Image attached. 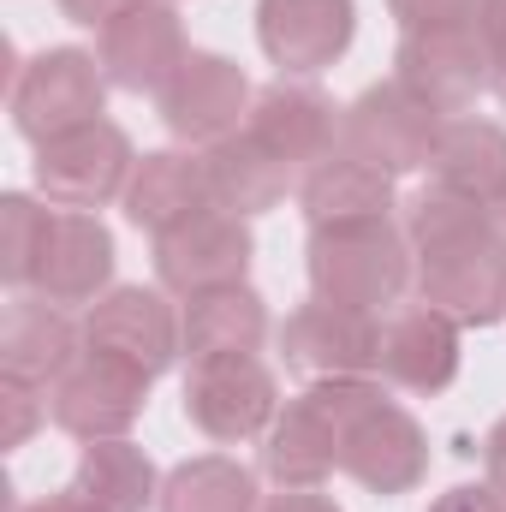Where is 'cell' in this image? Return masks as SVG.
<instances>
[{
    "mask_svg": "<svg viewBox=\"0 0 506 512\" xmlns=\"http://www.w3.org/2000/svg\"><path fill=\"white\" fill-rule=\"evenodd\" d=\"M405 239L423 304L459 328H495L506 316V227L495 209L423 185V197L405 209Z\"/></svg>",
    "mask_w": 506,
    "mask_h": 512,
    "instance_id": "6da1fadb",
    "label": "cell"
},
{
    "mask_svg": "<svg viewBox=\"0 0 506 512\" xmlns=\"http://www.w3.org/2000/svg\"><path fill=\"white\" fill-rule=\"evenodd\" d=\"M310 298L358 310V316H393L405 292L417 286V256L405 227L370 221V227H316L304 245Z\"/></svg>",
    "mask_w": 506,
    "mask_h": 512,
    "instance_id": "7a4b0ae2",
    "label": "cell"
},
{
    "mask_svg": "<svg viewBox=\"0 0 506 512\" xmlns=\"http://www.w3.org/2000/svg\"><path fill=\"white\" fill-rule=\"evenodd\" d=\"M340 471L358 489H370L376 501L411 495L429 477V435L393 399V387L381 382V376H352L346 382V447H340Z\"/></svg>",
    "mask_w": 506,
    "mask_h": 512,
    "instance_id": "3957f363",
    "label": "cell"
},
{
    "mask_svg": "<svg viewBox=\"0 0 506 512\" xmlns=\"http://www.w3.org/2000/svg\"><path fill=\"white\" fill-rule=\"evenodd\" d=\"M108 90L114 84L102 78V60L90 48H42L18 66V78L6 90V114L30 149H42L48 137L108 120Z\"/></svg>",
    "mask_w": 506,
    "mask_h": 512,
    "instance_id": "277c9868",
    "label": "cell"
},
{
    "mask_svg": "<svg viewBox=\"0 0 506 512\" xmlns=\"http://www.w3.org/2000/svg\"><path fill=\"white\" fill-rule=\"evenodd\" d=\"M393 78H399L417 102H429L435 114L459 120V114H477L483 96H495V48H489L483 24L399 30Z\"/></svg>",
    "mask_w": 506,
    "mask_h": 512,
    "instance_id": "5b68a950",
    "label": "cell"
},
{
    "mask_svg": "<svg viewBox=\"0 0 506 512\" xmlns=\"http://www.w3.org/2000/svg\"><path fill=\"white\" fill-rule=\"evenodd\" d=\"M36 173V197L54 209H84L102 215L108 203H126V185L137 173V149H131L126 126L114 120H90V126L48 137L30 161Z\"/></svg>",
    "mask_w": 506,
    "mask_h": 512,
    "instance_id": "8992f818",
    "label": "cell"
},
{
    "mask_svg": "<svg viewBox=\"0 0 506 512\" xmlns=\"http://www.w3.org/2000/svg\"><path fill=\"white\" fill-rule=\"evenodd\" d=\"M274 417H280V376L262 364V352L185 364V423L203 441L245 447L268 435Z\"/></svg>",
    "mask_w": 506,
    "mask_h": 512,
    "instance_id": "52a82bcc",
    "label": "cell"
},
{
    "mask_svg": "<svg viewBox=\"0 0 506 512\" xmlns=\"http://www.w3.org/2000/svg\"><path fill=\"white\" fill-rule=\"evenodd\" d=\"M352 382V376H346ZM346 382H310L262 435V477L274 489H322L346 447Z\"/></svg>",
    "mask_w": 506,
    "mask_h": 512,
    "instance_id": "ba28073f",
    "label": "cell"
},
{
    "mask_svg": "<svg viewBox=\"0 0 506 512\" xmlns=\"http://www.w3.org/2000/svg\"><path fill=\"white\" fill-rule=\"evenodd\" d=\"M441 126H447V114H435L399 78H387V84H370L364 96L346 102V114H340V149L358 155V161H370V167H381V173H393V179H405V173H429V155L441 143Z\"/></svg>",
    "mask_w": 506,
    "mask_h": 512,
    "instance_id": "9c48e42d",
    "label": "cell"
},
{
    "mask_svg": "<svg viewBox=\"0 0 506 512\" xmlns=\"http://www.w3.org/2000/svg\"><path fill=\"white\" fill-rule=\"evenodd\" d=\"M149 387H155V376H143L137 364L84 346L78 364L48 387V417L72 441H120L149 411Z\"/></svg>",
    "mask_w": 506,
    "mask_h": 512,
    "instance_id": "30bf717a",
    "label": "cell"
},
{
    "mask_svg": "<svg viewBox=\"0 0 506 512\" xmlns=\"http://www.w3.org/2000/svg\"><path fill=\"white\" fill-rule=\"evenodd\" d=\"M251 102H256V90L239 60H227L215 48H191L185 66L173 72V84L155 96V114H161V126L173 131V143L215 149L221 137L245 131Z\"/></svg>",
    "mask_w": 506,
    "mask_h": 512,
    "instance_id": "8fae6325",
    "label": "cell"
},
{
    "mask_svg": "<svg viewBox=\"0 0 506 512\" xmlns=\"http://www.w3.org/2000/svg\"><path fill=\"white\" fill-rule=\"evenodd\" d=\"M84 346L126 358L143 376H167L185 358V310L167 286H114L84 310Z\"/></svg>",
    "mask_w": 506,
    "mask_h": 512,
    "instance_id": "7c38bea8",
    "label": "cell"
},
{
    "mask_svg": "<svg viewBox=\"0 0 506 512\" xmlns=\"http://www.w3.org/2000/svg\"><path fill=\"white\" fill-rule=\"evenodd\" d=\"M280 364L298 382H346V376H376V346H381V316H358L322 298H304L280 328Z\"/></svg>",
    "mask_w": 506,
    "mask_h": 512,
    "instance_id": "4fadbf2b",
    "label": "cell"
},
{
    "mask_svg": "<svg viewBox=\"0 0 506 512\" xmlns=\"http://www.w3.org/2000/svg\"><path fill=\"white\" fill-rule=\"evenodd\" d=\"M256 256V233L245 215L233 209H209L173 233L155 239V286H167L173 298H203L221 286H245Z\"/></svg>",
    "mask_w": 506,
    "mask_h": 512,
    "instance_id": "5bb4252c",
    "label": "cell"
},
{
    "mask_svg": "<svg viewBox=\"0 0 506 512\" xmlns=\"http://www.w3.org/2000/svg\"><path fill=\"white\" fill-rule=\"evenodd\" d=\"M358 42V0H256V48L280 78H316Z\"/></svg>",
    "mask_w": 506,
    "mask_h": 512,
    "instance_id": "9a60e30c",
    "label": "cell"
},
{
    "mask_svg": "<svg viewBox=\"0 0 506 512\" xmlns=\"http://www.w3.org/2000/svg\"><path fill=\"white\" fill-rule=\"evenodd\" d=\"M185 54H191V42H185V18L173 0H137L96 36L102 78L120 96H161L173 84V72L185 66Z\"/></svg>",
    "mask_w": 506,
    "mask_h": 512,
    "instance_id": "2e32d148",
    "label": "cell"
},
{
    "mask_svg": "<svg viewBox=\"0 0 506 512\" xmlns=\"http://www.w3.org/2000/svg\"><path fill=\"white\" fill-rule=\"evenodd\" d=\"M459 322L441 316L435 304H399L393 316H381V346H376V376L393 393H411V399H429V393H447L459 382V364H465V346H459Z\"/></svg>",
    "mask_w": 506,
    "mask_h": 512,
    "instance_id": "e0dca14e",
    "label": "cell"
},
{
    "mask_svg": "<svg viewBox=\"0 0 506 512\" xmlns=\"http://www.w3.org/2000/svg\"><path fill=\"white\" fill-rule=\"evenodd\" d=\"M114 227L102 215H84V209H54L48 221V245H42V262H36V298L60 304V310H90L96 298L114 292Z\"/></svg>",
    "mask_w": 506,
    "mask_h": 512,
    "instance_id": "ac0fdd59",
    "label": "cell"
},
{
    "mask_svg": "<svg viewBox=\"0 0 506 512\" xmlns=\"http://www.w3.org/2000/svg\"><path fill=\"white\" fill-rule=\"evenodd\" d=\"M340 114L346 108H334V96L316 90L310 78H274V84L256 90L245 131L304 179L316 161H328L340 149Z\"/></svg>",
    "mask_w": 506,
    "mask_h": 512,
    "instance_id": "d6986e66",
    "label": "cell"
},
{
    "mask_svg": "<svg viewBox=\"0 0 506 512\" xmlns=\"http://www.w3.org/2000/svg\"><path fill=\"white\" fill-rule=\"evenodd\" d=\"M120 209H126L131 227L149 233V239H161V233H173V227L209 215V209H221L209 155H203V149H185V143L137 155V173H131Z\"/></svg>",
    "mask_w": 506,
    "mask_h": 512,
    "instance_id": "ffe728a7",
    "label": "cell"
},
{
    "mask_svg": "<svg viewBox=\"0 0 506 512\" xmlns=\"http://www.w3.org/2000/svg\"><path fill=\"white\" fill-rule=\"evenodd\" d=\"M84 352V316L36 298V292H12L6 316H0V376L54 387Z\"/></svg>",
    "mask_w": 506,
    "mask_h": 512,
    "instance_id": "44dd1931",
    "label": "cell"
},
{
    "mask_svg": "<svg viewBox=\"0 0 506 512\" xmlns=\"http://www.w3.org/2000/svg\"><path fill=\"white\" fill-rule=\"evenodd\" d=\"M393 185H399L393 173H381L370 161L334 149L328 161H316L298 179V209H304L310 233L316 227H370V221H393V209H399Z\"/></svg>",
    "mask_w": 506,
    "mask_h": 512,
    "instance_id": "7402d4cb",
    "label": "cell"
},
{
    "mask_svg": "<svg viewBox=\"0 0 506 512\" xmlns=\"http://www.w3.org/2000/svg\"><path fill=\"white\" fill-rule=\"evenodd\" d=\"M429 185L453 191L465 203L501 209L506 203V126L483 114H459L441 126V143L429 155Z\"/></svg>",
    "mask_w": 506,
    "mask_h": 512,
    "instance_id": "603a6c76",
    "label": "cell"
},
{
    "mask_svg": "<svg viewBox=\"0 0 506 512\" xmlns=\"http://www.w3.org/2000/svg\"><path fill=\"white\" fill-rule=\"evenodd\" d=\"M161 477L167 471H155V459L131 435H120V441H84L66 489L84 495L96 512H149L161 501Z\"/></svg>",
    "mask_w": 506,
    "mask_h": 512,
    "instance_id": "cb8c5ba5",
    "label": "cell"
},
{
    "mask_svg": "<svg viewBox=\"0 0 506 512\" xmlns=\"http://www.w3.org/2000/svg\"><path fill=\"white\" fill-rule=\"evenodd\" d=\"M268 334H274V322H268V304L256 286H221V292L185 298V364L262 352Z\"/></svg>",
    "mask_w": 506,
    "mask_h": 512,
    "instance_id": "d4e9b609",
    "label": "cell"
},
{
    "mask_svg": "<svg viewBox=\"0 0 506 512\" xmlns=\"http://www.w3.org/2000/svg\"><path fill=\"white\" fill-rule=\"evenodd\" d=\"M203 155H209L221 209H233V215H245V221L280 209L286 197H298V173H292L274 149H262L251 131H233V137H221V143L203 149Z\"/></svg>",
    "mask_w": 506,
    "mask_h": 512,
    "instance_id": "484cf974",
    "label": "cell"
},
{
    "mask_svg": "<svg viewBox=\"0 0 506 512\" xmlns=\"http://www.w3.org/2000/svg\"><path fill=\"white\" fill-rule=\"evenodd\" d=\"M155 512H262V489L256 471L233 453H197L161 477Z\"/></svg>",
    "mask_w": 506,
    "mask_h": 512,
    "instance_id": "4316f807",
    "label": "cell"
},
{
    "mask_svg": "<svg viewBox=\"0 0 506 512\" xmlns=\"http://www.w3.org/2000/svg\"><path fill=\"white\" fill-rule=\"evenodd\" d=\"M48 221H54V203L30 197V191H6L0 197V280L12 292H30L36 286V262L48 245Z\"/></svg>",
    "mask_w": 506,
    "mask_h": 512,
    "instance_id": "83f0119b",
    "label": "cell"
},
{
    "mask_svg": "<svg viewBox=\"0 0 506 512\" xmlns=\"http://www.w3.org/2000/svg\"><path fill=\"white\" fill-rule=\"evenodd\" d=\"M42 423H54V417H48V387L0 376V447H6V453L24 447Z\"/></svg>",
    "mask_w": 506,
    "mask_h": 512,
    "instance_id": "f1b7e54d",
    "label": "cell"
},
{
    "mask_svg": "<svg viewBox=\"0 0 506 512\" xmlns=\"http://www.w3.org/2000/svg\"><path fill=\"white\" fill-rule=\"evenodd\" d=\"M387 12L399 18V30H453V24H477L483 0H387Z\"/></svg>",
    "mask_w": 506,
    "mask_h": 512,
    "instance_id": "f546056e",
    "label": "cell"
},
{
    "mask_svg": "<svg viewBox=\"0 0 506 512\" xmlns=\"http://www.w3.org/2000/svg\"><path fill=\"white\" fill-rule=\"evenodd\" d=\"M429 512H506V495L495 483H453L429 501Z\"/></svg>",
    "mask_w": 506,
    "mask_h": 512,
    "instance_id": "4dcf8cb0",
    "label": "cell"
},
{
    "mask_svg": "<svg viewBox=\"0 0 506 512\" xmlns=\"http://www.w3.org/2000/svg\"><path fill=\"white\" fill-rule=\"evenodd\" d=\"M54 6H60V18H66V24H78V30H96V36H102V30H108L120 12H131L137 0H54Z\"/></svg>",
    "mask_w": 506,
    "mask_h": 512,
    "instance_id": "1f68e13d",
    "label": "cell"
},
{
    "mask_svg": "<svg viewBox=\"0 0 506 512\" xmlns=\"http://www.w3.org/2000/svg\"><path fill=\"white\" fill-rule=\"evenodd\" d=\"M262 512H346V507L322 489H280V495L262 501Z\"/></svg>",
    "mask_w": 506,
    "mask_h": 512,
    "instance_id": "d6a6232c",
    "label": "cell"
},
{
    "mask_svg": "<svg viewBox=\"0 0 506 512\" xmlns=\"http://www.w3.org/2000/svg\"><path fill=\"white\" fill-rule=\"evenodd\" d=\"M483 483H495L506 495V417L483 435Z\"/></svg>",
    "mask_w": 506,
    "mask_h": 512,
    "instance_id": "836d02e7",
    "label": "cell"
},
{
    "mask_svg": "<svg viewBox=\"0 0 506 512\" xmlns=\"http://www.w3.org/2000/svg\"><path fill=\"white\" fill-rule=\"evenodd\" d=\"M18 512H96L84 495H72V489H60V495H42V501H24Z\"/></svg>",
    "mask_w": 506,
    "mask_h": 512,
    "instance_id": "e575fe53",
    "label": "cell"
},
{
    "mask_svg": "<svg viewBox=\"0 0 506 512\" xmlns=\"http://www.w3.org/2000/svg\"><path fill=\"white\" fill-rule=\"evenodd\" d=\"M477 24H483L489 48H495V42H506V0H483V18H477Z\"/></svg>",
    "mask_w": 506,
    "mask_h": 512,
    "instance_id": "d590c367",
    "label": "cell"
},
{
    "mask_svg": "<svg viewBox=\"0 0 506 512\" xmlns=\"http://www.w3.org/2000/svg\"><path fill=\"white\" fill-rule=\"evenodd\" d=\"M495 102L506 108V42H495Z\"/></svg>",
    "mask_w": 506,
    "mask_h": 512,
    "instance_id": "8d00e7d4",
    "label": "cell"
},
{
    "mask_svg": "<svg viewBox=\"0 0 506 512\" xmlns=\"http://www.w3.org/2000/svg\"><path fill=\"white\" fill-rule=\"evenodd\" d=\"M495 215H501V227H506V203H501V209H495Z\"/></svg>",
    "mask_w": 506,
    "mask_h": 512,
    "instance_id": "74e56055",
    "label": "cell"
}]
</instances>
